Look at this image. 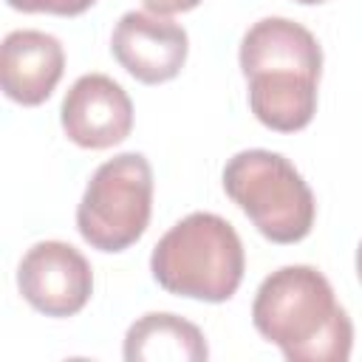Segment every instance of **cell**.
Listing matches in <instances>:
<instances>
[{
  "label": "cell",
  "mask_w": 362,
  "mask_h": 362,
  "mask_svg": "<svg viewBox=\"0 0 362 362\" xmlns=\"http://www.w3.org/2000/svg\"><path fill=\"white\" fill-rule=\"evenodd\" d=\"M252 322L288 362H345L351 356V317L314 266L272 272L255 294Z\"/></svg>",
  "instance_id": "cell-1"
},
{
  "label": "cell",
  "mask_w": 362,
  "mask_h": 362,
  "mask_svg": "<svg viewBox=\"0 0 362 362\" xmlns=\"http://www.w3.org/2000/svg\"><path fill=\"white\" fill-rule=\"evenodd\" d=\"M243 243L235 226L215 212L181 218L150 255V272L164 291L204 303L229 300L243 280Z\"/></svg>",
  "instance_id": "cell-2"
},
{
  "label": "cell",
  "mask_w": 362,
  "mask_h": 362,
  "mask_svg": "<svg viewBox=\"0 0 362 362\" xmlns=\"http://www.w3.org/2000/svg\"><path fill=\"white\" fill-rule=\"evenodd\" d=\"M223 189L272 243H297L314 226V192L280 153L240 150L223 167Z\"/></svg>",
  "instance_id": "cell-3"
},
{
  "label": "cell",
  "mask_w": 362,
  "mask_h": 362,
  "mask_svg": "<svg viewBox=\"0 0 362 362\" xmlns=\"http://www.w3.org/2000/svg\"><path fill=\"white\" fill-rule=\"evenodd\" d=\"M153 209V170L141 153H122L90 175L76 206V229L99 252L133 246Z\"/></svg>",
  "instance_id": "cell-4"
},
{
  "label": "cell",
  "mask_w": 362,
  "mask_h": 362,
  "mask_svg": "<svg viewBox=\"0 0 362 362\" xmlns=\"http://www.w3.org/2000/svg\"><path fill=\"white\" fill-rule=\"evenodd\" d=\"M20 294L45 317H74L93 291L90 263L62 240L34 243L17 269Z\"/></svg>",
  "instance_id": "cell-5"
},
{
  "label": "cell",
  "mask_w": 362,
  "mask_h": 362,
  "mask_svg": "<svg viewBox=\"0 0 362 362\" xmlns=\"http://www.w3.org/2000/svg\"><path fill=\"white\" fill-rule=\"evenodd\" d=\"M110 51L133 79L158 85L178 76L187 62L189 40L187 31L167 17L127 11L113 28Z\"/></svg>",
  "instance_id": "cell-6"
},
{
  "label": "cell",
  "mask_w": 362,
  "mask_h": 362,
  "mask_svg": "<svg viewBox=\"0 0 362 362\" xmlns=\"http://www.w3.org/2000/svg\"><path fill=\"white\" fill-rule=\"evenodd\" d=\"M62 130L85 150H105L133 130V102L119 82L105 74L79 76L62 99Z\"/></svg>",
  "instance_id": "cell-7"
},
{
  "label": "cell",
  "mask_w": 362,
  "mask_h": 362,
  "mask_svg": "<svg viewBox=\"0 0 362 362\" xmlns=\"http://www.w3.org/2000/svg\"><path fill=\"white\" fill-rule=\"evenodd\" d=\"M65 71V51L57 37L34 28L11 31L0 48L3 93L25 107L42 105Z\"/></svg>",
  "instance_id": "cell-8"
},
{
  "label": "cell",
  "mask_w": 362,
  "mask_h": 362,
  "mask_svg": "<svg viewBox=\"0 0 362 362\" xmlns=\"http://www.w3.org/2000/svg\"><path fill=\"white\" fill-rule=\"evenodd\" d=\"M322 48L317 37L294 20L263 17L257 20L240 42V71L243 76L266 71H297L320 79Z\"/></svg>",
  "instance_id": "cell-9"
},
{
  "label": "cell",
  "mask_w": 362,
  "mask_h": 362,
  "mask_svg": "<svg viewBox=\"0 0 362 362\" xmlns=\"http://www.w3.org/2000/svg\"><path fill=\"white\" fill-rule=\"evenodd\" d=\"M317 82L297 71L255 74L249 76V107L269 130L297 133L317 113Z\"/></svg>",
  "instance_id": "cell-10"
},
{
  "label": "cell",
  "mask_w": 362,
  "mask_h": 362,
  "mask_svg": "<svg viewBox=\"0 0 362 362\" xmlns=\"http://www.w3.org/2000/svg\"><path fill=\"white\" fill-rule=\"evenodd\" d=\"M206 356L209 348L201 328L167 311L144 314L124 337L127 362H204Z\"/></svg>",
  "instance_id": "cell-11"
},
{
  "label": "cell",
  "mask_w": 362,
  "mask_h": 362,
  "mask_svg": "<svg viewBox=\"0 0 362 362\" xmlns=\"http://www.w3.org/2000/svg\"><path fill=\"white\" fill-rule=\"evenodd\" d=\"M6 3L17 11H45V14L74 17V14L88 11L96 0H6Z\"/></svg>",
  "instance_id": "cell-12"
},
{
  "label": "cell",
  "mask_w": 362,
  "mask_h": 362,
  "mask_svg": "<svg viewBox=\"0 0 362 362\" xmlns=\"http://www.w3.org/2000/svg\"><path fill=\"white\" fill-rule=\"evenodd\" d=\"M141 3H144V8H147V11H153V14L164 17V14L189 11V8H195L201 0H141Z\"/></svg>",
  "instance_id": "cell-13"
},
{
  "label": "cell",
  "mask_w": 362,
  "mask_h": 362,
  "mask_svg": "<svg viewBox=\"0 0 362 362\" xmlns=\"http://www.w3.org/2000/svg\"><path fill=\"white\" fill-rule=\"evenodd\" d=\"M356 277H359V283H362V243H359V249H356Z\"/></svg>",
  "instance_id": "cell-14"
},
{
  "label": "cell",
  "mask_w": 362,
  "mask_h": 362,
  "mask_svg": "<svg viewBox=\"0 0 362 362\" xmlns=\"http://www.w3.org/2000/svg\"><path fill=\"white\" fill-rule=\"evenodd\" d=\"M294 3H303V6H317V3H325V0H294Z\"/></svg>",
  "instance_id": "cell-15"
}]
</instances>
